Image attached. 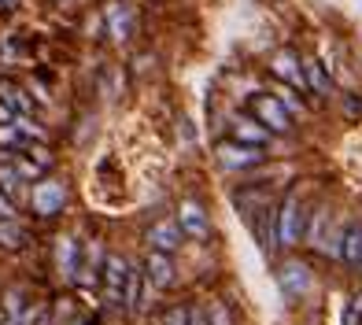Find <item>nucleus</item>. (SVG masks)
Returning a JSON list of instances; mask_svg holds the SVG:
<instances>
[{"instance_id": "10", "label": "nucleus", "mask_w": 362, "mask_h": 325, "mask_svg": "<svg viewBox=\"0 0 362 325\" xmlns=\"http://www.w3.org/2000/svg\"><path fill=\"white\" fill-rule=\"evenodd\" d=\"M104 19H107V30L115 41H126L129 30H134V11H129L126 4H107L104 8Z\"/></svg>"}, {"instance_id": "11", "label": "nucleus", "mask_w": 362, "mask_h": 325, "mask_svg": "<svg viewBox=\"0 0 362 325\" xmlns=\"http://www.w3.org/2000/svg\"><path fill=\"white\" fill-rule=\"evenodd\" d=\"M270 71L281 78V81H288V85H296V89H303L307 85V78H303V67H300V59H296L292 52H281L274 63H270Z\"/></svg>"}, {"instance_id": "12", "label": "nucleus", "mask_w": 362, "mask_h": 325, "mask_svg": "<svg viewBox=\"0 0 362 325\" xmlns=\"http://www.w3.org/2000/svg\"><path fill=\"white\" fill-rule=\"evenodd\" d=\"M340 259L348 266H362V222H351L340 240Z\"/></svg>"}, {"instance_id": "2", "label": "nucleus", "mask_w": 362, "mask_h": 325, "mask_svg": "<svg viewBox=\"0 0 362 325\" xmlns=\"http://www.w3.org/2000/svg\"><path fill=\"white\" fill-rule=\"evenodd\" d=\"M252 111H255V119L262 122V129H274V134H288L292 119H288V111L281 107V100H277V96H270V93H255V96H252Z\"/></svg>"}, {"instance_id": "18", "label": "nucleus", "mask_w": 362, "mask_h": 325, "mask_svg": "<svg viewBox=\"0 0 362 325\" xmlns=\"http://www.w3.org/2000/svg\"><path fill=\"white\" fill-rule=\"evenodd\" d=\"M303 78H307V85L315 89V93H329V78H325V71H322V63H303Z\"/></svg>"}, {"instance_id": "25", "label": "nucleus", "mask_w": 362, "mask_h": 325, "mask_svg": "<svg viewBox=\"0 0 362 325\" xmlns=\"http://www.w3.org/2000/svg\"><path fill=\"white\" fill-rule=\"evenodd\" d=\"M15 4H19V0H0V8H15Z\"/></svg>"}, {"instance_id": "5", "label": "nucleus", "mask_w": 362, "mask_h": 325, "mask_svg": "<svg viewBox=\"0 0 362 325\" xmlns=\"http://www.w3.org/2000/svg\"><path fill=\"white\" fill-rule=\"evenodd\" d=\"M30 203H34V211L41 218H52L63 211V203H67V189L59 182H37L34 192H30Z\"/></svg>"}, {"instance_id": "20", "label": "nucleus", "mask_w": 362, "mask_h": 325, "mask_svg": "<svg viewBox=\"0 0 362 325\" xmlns=\"http://www.w3.org/2000/svg\"><path fill=\"white\" fill-rule=\"evenodd\" d=\"M163 325H189V307H170Z\"/></svg>"}, {"instance_id": "9", "label": "nucleus", "mask_w": 362, "mask_h": 325, "mask_svg": "<svg viewBox=\"0 0 362 325\" xmlns=\"http://www.w3.org/2000/svg\"><path fill=\"white\" fill-rule=\"evenodd\" d=\"M277 281H281V288H285V296H303V292L310 288V273H307V266L303 263H285L281 266V273H277Z\"/></svg>"}, {"instance_id": "19", "label": "nucleus", "mask_w": 362, "mask_h": 325, "mask_svg": "<svg viewBox=\"0 0 362 325\" xmlns=\"http://www.w3.org/2000/svg\"><path fill=\"white\" fill-rule=\"evenodd\" d=\"M255 230H259V244H262V248H270V244L277 240V230H274V222H270V215L262 218V222L255 225Z\"/></svg>"}, {"instance_id": "15", "label": "nucleus", "mask_w": 362, "mask_h": 325, "mask_svg": "<svg viewBox=\"0 0 362 325\" xmlns=\"http://www.w3.org/2000/svg\"><path fill=\"white\" fill-rule=\"evenodd\" d=\"M0 248H4V252H23L26 248V230L15 218L0 222Z\"/></svg>"}, {"instance_id": "23", "label": "nucleus", "mask_w": 362, "mask_h": 325, "mask_svg": "<svg viewBox=\"0 0 362 325\" xmlns=\"http://www.w3.org/2000/svg\"><path fill=\"white\" fill-rule=\"evenodd\" d=\"M189 325H207V314L196 311V307H189Z\"/></svg>"}, {"instance_id": "14", "label": "nucleus", "mask_w": 362, "mask_h": 325, "mask_svg": "<svg viewBox=\"0 0 362 325\" xmlns=\"http://www.w3.org/2000/svg\"><path fill=\"white\" fill-rule=\"evenodd\" d=\"M56 266H59V273L63 278H78V240L74 237H59V244H56Z\"/></svg>"}, {"instance_id": "7", "label": "nucleus", "mask_w": 362, "mask_h": 325, "mask_svg": "<svg viewBox=\"0 0 362 325\" xmlns=\"http://www.w3.org/2000/svg\"><path fill=\"white\" fill-rule=\"evenodd\" d=\"M148 244H152V252L159 255H170L181 248V230H177V222L167 218V222H156L152 230H148Z\"/></svg>"}, {"instance_id": "1", "label": "nucleus", "mask_w": 362, "mask_h": 325, "mask_svg": "<svg viewBox=\"0 0 362 325\" xmlns=\"http://www.w3.org/2000/svg\"><path fill=\"white\" fill-rule=\"evenodd\" d=\"M300 233H303V215H300V192H285L281 200V211H277V244H300Z\"/></svg>"}, {"instance_id": "24", "label": "nucleus", "mask_w": 362, "mask_h": 325, "mask_svg": "<svg viewBox=\"0 0 362 325\" xmlns=\"http://www.w3.org/2000/svg\"><path fill=\"white\" fill-rule=\"evenodd\" d=\"M211 314H215V325H229V318H226V311H222V307H215Z\"/></svg>"}, {"instance_id": "22", "label": "nucleus", "mask_w": 362, "mask_h": 325, "mask_svg": "<svg viewBox=\"0 0 362 325\" xmlns=\"http://www.w3.org/2000/svg\"><path fill=\"white\" fill-rule=\"evenodd\" d=\"M8 218H15V200H8L4 192H0V222H8Z\"/></svg>"}, {"instance_id": "6", "label": "nucleus", "mask_w": 362, "mask_h": 325, "mask_svg": "<svg viewBox=\"0 0 362 325\" xmlns=\"http://www.w3.org/2000/svg\"><path fill=\"white\" fill-rule=\"evenodd\" d=\"M126 278H129V263H126L122 255H107L104 259V292H107L111 303H122Z\"/></svg>"}, {"instance_id": "26", "label": "nucleus", "mask_w": 362, "mask_h": 325, "mask_svg": "<svg viewBox=\"0 0 362 325\" xmlns=\"http://www.w3.org/2000/svg\"><path fill=\"white\" fill-rule=\"evenodd\" d=\"M0 325H4V321H0Z\"/></svg>"}, {"instance_id": "3", "label": "nucleus", "mask_w": 362, "mask_h": 325, "mask_svg": "<svg viewBox=\"0 0 362 325\" xmlns=\"http://www.w3.org/2000/svg\"><path fill=\"white\" fill-rule=\"evenodd\" d=\"M262 159H267L262 148H252V144H237V141L218 144V162L226 170H252V167H259Z\"/></svg>"}, {"instance_id": "8", "label": "nucleus", "mask_w": 362, "mask_h": 325, "mask_svg": "<svg viewBox=\"0 0 362 325\" xmlns=\"http://www.w3.org/2000/svg\"><path fill=\"white\" fill-rule=\"evenodd\" d=\"M144 281L152 285V288H170L174 285V263H170V255H159L152 252L144 259Z\"/></svg>"}, {"instance_id": "16", "label": "nucleus", "mask_w": 362, "mask_h": 325, "mask_svg": "<svg viewBox=\"0 0 362 325\" xmlns=\"http://www.w3.org/2000/svg\"><path fill=\"white\" fill-rule=\"evenodd\" d=\"M19 189H23V177H19V170H15L8 159H0V192H4V196L11 200Z\"/></svg>"}, {"instance_id": "21", "label": "nucleus", "mask_w": 362, "mask_h": 325, "mask_svg": "<svg viewBox=\"0 0 362 325\" xmlns=\"http://www.w3.org/2000/svg\"><path fill=\"white\" fill-rule=\"evenodd\" d=\"M358 318H362V303H348V307H344V325H358Z\"/></svg>"}, {"instance_id": "13", "label": "nucleus", "mask_w": 362, "mask_h": 325, "mask_svg": "<svg viewBox=\"0 0 362 325\" xmlns=\"http://www.w3.org/2000/svg\"><path fill=\"white\" fill-rule=\"evenodd\" d=\"M0 104H4L11 115H26L30 119V111H34V104H30V96L15 85V81H0Z\"/></svg>"}, {"instance_id": "4", "label": "nucleus", "mask_w": 362, "mask_h": 325, "mask_svg": "<svg viewBox=\"0 0 362 325\" xmlns=\"http://www.w3.org/2000/svg\"><path fill=\"white\" fill-rule=\"evenodd\" d=\"M174 222H177L181 237H189V240H207V237H211V222H207L204 207L196 203V200H185V203H181Z\"/></svg>"}, {"instance_id": "17", "label": "nucleus", "mask_w": 362, "mask_h": 325, "mask_svg": "<svg viewBox=\"0 0 362 325\" xmlns=\"http://www.w3.org/2000/svg\"><path fill=\"white\" fill-rule=\"evenodd\" d=\"M262 141H267V129L255 126V122H237V144H252V148H262Z\"/></svg>"}, {"instance_id": "27", "label": "nucleus", "mask_w": 362, "mask_h": 325, "mask_svg": "<svg viewBox=\"0 0 362 325\" xmlns=\"http://www.w3.org/2000/svg\"><path fill=\"white\" fill-rule=\"evenodd\" d=\"M358 270H362V266H358Z\"/></svg>"}]
</instances>
